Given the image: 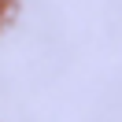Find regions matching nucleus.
<instances>
[{
    "mask_svg": "<svg viewBox=\"0 0 122 122\" xmlns=\"http://www.w3.org/2000/svg\"><path fill=\"white\" fill-rule=\"evenodd\" d=\"M0 11H4V0H0Z\"/></svg>",
    "mask_w": 122,
    "mask_h": 122,
    "instance_id": "obj_1",
    "label": "nucleus"
}]
</instances>
